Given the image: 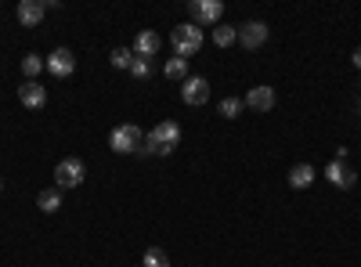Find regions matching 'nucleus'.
<instances>
[{
    "label": "nucleus",
    "mask_w": 361,
    "mask_h": 267,
    "mask_svg": "<svg viewBox=\"0 0 361 267\" xmlns=\"http://www.w3.org/2000/svg\"><path fill=\"white\" fill-rule=\"evenodd\" d=\"M325 177L336 184V188H354V181H358V174L347 167V159H332L325 167Z\"/></svg>",
    "instance_id": "1a4fd4ad"
},
{
    "label": "nucleus",
    "mask_w": 361,
    "mask_h": 267,
    "mask_svg": "<svg viewBox=\"0 0 361 267\" xmlns=\"http://www.w3.org/2000/svg\"><path fill=\"white\" fill-rule=\"evenodd\" d=\"M267 22H242L239 26V44L246 47V51H260L264 44H267Z\"/></svg>",
    "instance_id": "0eeeda50"
},
{
    "label": "nucleus",
    "mask_w": 361,
    "mask_h": 267,
    "mask_svg": "<svg viewBox=\"0 0 361 267\" xmlns=\"http://www.w3.org/2000/svg\"><path fill=\"white\" fill-rule=\"evenodd\" d=\"M242 109H246L242 98H224V101H221V116H224V119H239Z\"/></svg>",
    "instance_id": "aec40b11"
},
{
    "label": "nucleus",
    "mask_w": 361,
    "mask_h": 267,
    "mask_svg": "<svg viewBox=\"0 0 361 267\" xmlns=\"http://www.w3.org/2000/svg\"><path fill=\"white\" fill-rule=\"evenodd\" d=\"M18 101H22L26 109H44L47 105V91L36 84V79H26L22 87H18Z\"/></svg>",
    "instance_id": "9b49d317"
},
{
    "label": "nucleus",
    "mask_w": 361,
    "mask_h": 267,
    "mask_svg": "<svg viewBox=\"0 0 361 267\" xmlns=\"http://www.w3.org/2000/svg\"><path fill=\"white\" fill-rule=\"evenodd\" d=\"M36 206L44 210V213H58V206H61V195H58L54 188H47V192H40V195H36Z\"/></svg>",
    "instance_id": "dca6fc26"
},
{
    "label": "nucleus",
    "mask_w": 361,
    "mask_h": 267,
    "mask_svg": "<svg viewBox=\"0 0 361 267\" xmlns=\"http://www.w3.org/2000/svg\"><path fill=\"white\" fill-rule=\"evenodd\" d=\"M156 51H159V36H156L152 29H141L138 40H134V54H138V58H152Z\"/></svg>",
    "instance_id": "ddd939ff"
},
{
    "label": "nucleus",
    "mask_w": 361,
    "mask_h": 267,
    "mask_svg": "<svg viewBox=\"0 0 361 267\" xmlns=\"http://www.w3.org/2000/svg\"><path fill=\"white\" fill-rule=\"evenodd\" d=\"M239 40V26H214V44L217 47H231Z\"/></svg>",
    "instance_id": "2eb2a0df"
},
{
    "label": "nucleus",
    "mask_w": 361,
    "mask_h": 267,
    "mask_svg": "<svg viewBox=\"0 0 361 267\" xmlns=\"http://www.w3.org/2000/svg\"><path fill=\"white\" fill-rule=\"evenodd\" d=\"M40 69H47V61L40 58V54H26V58H22V73H26L29 79H36V76H40Z\"/></svg>",
    "instance_id": "6ab92c4d"
},
{
    "label": "nucleus",
    "mask_w": 361,
    "mask_h": 267,
    "mask_svg": "<svg viewBox=\"0 0 361 267\" xmlns=\"http://www.w3.org/2000/svg\"><path fill=\"white\" fill-rule=\"evenodd\" d=\"M311 181H314V167H311V162H296V167L289 170V188H307Z\"/></svg>",
    "instance_id": "4468645a"
},
{
    "label": "nucleus",
    "mask_w": 361,
    "mask_h": 267,
    "mask_svg": "<svg viewBox=\"0 0 361 267\" xmlns=\"http://www.w3.org/2000/svg\"><path fill=\"white\" fill-rule=\"evenodd\" d=\"M126 73H131L134 79H148V76H152V61H148V58H134V66L126 69Z\"/></svg>",
    "instance_id": "412c9836"
},
{
    "label": "nucleus",
    "mask_w": 361,
    "mask_h": 267,
    "mask_svg": "<svg viewBox=\"0 0 361 267\" xmlns=\"http://www.w3.org/2000/svg\"><path fill=\"white\" fill-rule=\"evenodd\" d=\"M145 267H170V257H166L163 250H156V245H152V250L145 253Z\"/></svg>",
    "instance_id": "4be33fe9"
},
{
    "label": "nucleus",
    "mask_w": 361,
    "mask_h": 267,
    "mask_svg": "<svg viewBox=\"0 0 361 267\" xmlns=\"http://www.w3.org/2000/svg\"><path fill=\"white\" fill-rule=\"evenodd\" d=\"M354 69H361V47L354 51Z\"/></svg>",
    "instance_id": "5701e85b"
},
{
    "label": "nucleus",
    "mask_w": 361,
    "mask_h": 267,
    "mask_svg": "<svg viewBox=\"0 0 361 267\" xmlns=\"http://www.w3.org/2000/svg\"><path fill=\"white\" fill-rule=\"evenodd\" d=\"M163 73H166L170 79H181V84H184V79H188V61H184V58H170Z\"/></svg>",
    "instance_id": "f3484780"
},
{
    "label": "nucleus",
    "mask_w": 361,
    "mask_h": 267,
    "mask_svg": "<svg viewBox=\"0 0 361 267\" xmlns=\"http://www.w3.org/2000/svg\"><path fill=\"white\" fill-rule=\"evenodd\" d=\"M141 145H145V134H141V127H134V123H123V127H116L109 134V148L119 152V155L141 152Z\"/></svg>",
    "instance_id": "7ed1b4c3"
},
{
    "label": "nucleus",
    "mask_w": 361,
    "mask_h": 267,
    "mask_svg": "<svg viewBox=\"0 0 361 267\" xmlns=\"http://www.w3.org/2000/svg\"><path fill=\"white\" fill-rule=\"evenodd\" d=\"M188 11H192V22L202 29V26H217V22H221L224 4H221V0H192Z\"/></svg>",
    "instance_id": "39448f33"
},
{
    "label": "nucleus",
    "mask_w": 361,
    "mask_h": 267,
    "mask_svg": "<svg viewBox=\"0 0 361 267\" xmlns=\"http://www.w3.org/2000/svg\"><path fill=\"white\" fill-rule=\"evenodd\" d=\"M181 98H184V105H206L209 101V79L206 76H188L181 84Z\"/></svg>",
    "instance_id": "423d86ee"
},
{
    "label": "nucleus",
    "mask_w": 361,
    "mask_h": 267,
    "mask_svg": "<svg viewBox=\"0 0 361 267\" xmlns=\"http://www.w3.org/2000/svg\"><path fill=\"white\" fill-rule=\"evenodd\" d=\"M83 177H87V167H83V159H61L54 167V184L58 188H80Z\"/></svg>",
    "instance_id": "20e7f679"
},
{
    "label": "nucleus",
    "mask_w": 361,
    "mask_h": 267,
    "mask_svg": "<svg viewBox=\"0 0 361 267\" xmlns=\"http://www.w3.org/2000/svg\"><path fill=\"white\" fill-rule=\"evenodd\" d=\"M134 58H138V54H134L131 47H116L109 61H112V69H131V66H134Z\"/></svg>",
    "instance_id": "a211bd4d"
},
{
    "label": "nucleus",
    "mask_w": 361,
    "mask_h": 267,
    "mask_svg": "<svg viewBox=\"0 0 361 267\" xmlns=\"http://www.w3.org/2000/svg\"><path fill=\"white\" fill-rule=\"evenodd\" d=\"M47 69H51V76H58V79L73 76V69H76V58H73V51H69V47H58V51L47 58Z\"/></svg>",
    "instance_id": "9d476101"
},
{
    "label": "nucleus",
    "mask_w": 361,
    "mask_h": 267,
    "mask_svg": "<svg viewBox=\"0 0 361 267\" xmlns=\"http://www.w3.org/2000/svg\"><path fill=\"white\" fill-rule=\"evenodd\" d=\"M181 145V123L174 119H163L156 123L152 130L145 134V145H141V155H170Z\"/></svg>",
    "instance_id": "f257e3e1"
},
{
    "label": "nucleus",
    "mask_w": 361,
    "mask_h": 267,
    "mask_svg": "<svg viewBox=\"0 0 361 267\" xmlns=\"http://www.w3.org/2000/svg\"><path fill=\"white\" fill-rule=\"evenodd\" d=\"M44 15H47L44 0H22V4H18V22H22L26 29H36L40 22H44Z\"/></svg>",
    "instance_id": "6e6552de"
},
{
    "label": "nucleus",
    "mask_w": 361,
    "mask_h": 267,
    "mask_svg": "<svg viewBox=\"0 0 361 267\" xmlns=\"http://www.w3.org/2000/svg\"><path fill=\"white\" fill-rule=\"evenodd\" d=\"M242 101H246V109H253V112H271L274 109V91L271 87H253Z\"/></svg>",
    "instance_id": "f8f14e48"
},
{
    "label": "nucleus",
    "mask_w": 361,
    "mask_h": 267,
    "mask_svg": "<svg viewBox=\"0 0 361 267\" xmlns=\"http://www.w3.org/2000/svg\"><path fill=\"white\" fill-rule=\"evenodd\" d=\"M0 192H4V181H0Z\"/></svg>",
    "instance_id": "b1692460"
},
{
    "label": "nucleus",
    "mask_w": 361,
    "mask_h": 267,
    "mask_svg": "<svg viewBox=\"0 0 361 267\" xmlns=\"http://www.w3.org/2000/svg\"><path fill=\"white\" fill-rule=\"evenodd\" d=\"M170 44H174V51H177V58H192V54H199V47H202V29L196 26V22H181L174 33H170Z\"/></svg>",
    "instance_id": "f03ea898"
}]
</instances>
